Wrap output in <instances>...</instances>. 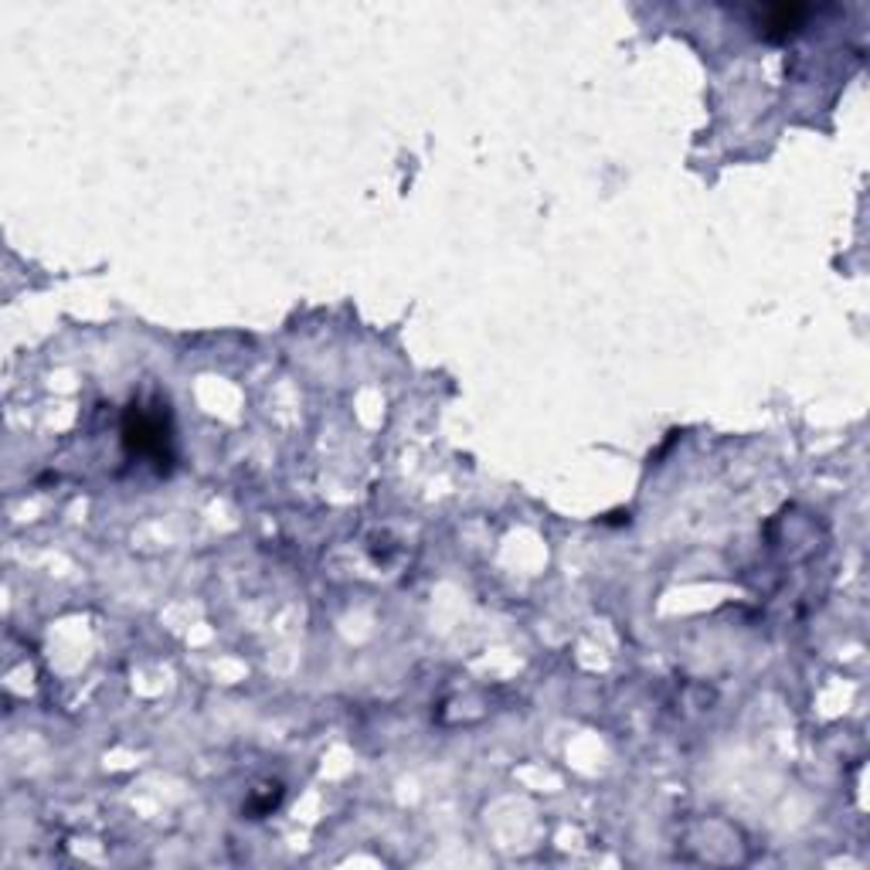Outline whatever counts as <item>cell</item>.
Returning <instances> with one entry per match:
<instances>
[{
    "instance_id": "obj_1",
    "label": "cell",
    "mask_w": 870,
    "mask_h": 870,
    "mask_svg": "<svg viewBox=\"0 0 870 870\" xmlns=\"http://www.w3.org/2000/svg\"><path fill=\"white\" fill-rule=\"evenodd\" d=\"M123 439L130 446V452L146 456L153 463H167L171 459V426H167V412H161V405L150 408L146 405H133L126 426H123Z\"/></svg>"
},
{
    "instance_id": "obj_2",
    "label": "cell",
    "mask_w": 870,
    "mask_h": 870,
    "mask_svg": "<svg viewBox=\"0 0 870 870\" xmlns=\"http://www.w3.org/2000/svg\"><path fill=\"white\" fill-rule=\"evenodd\" d=\"M806 18V8H769L761 11V31L765 34H789L799 28V21Z\"/></svg>"
}]
</instances>
